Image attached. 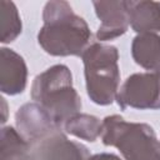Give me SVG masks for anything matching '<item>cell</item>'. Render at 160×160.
<instances>
[{"label":"cell","instance_id":"obj_3","mask_svg":"<svg viewBox=\"0 0 160 160\" xmlns=\"http://www.w3.org/2000/svg\"><path fill=\"white\" fill-rule=\"evenodd\" d=\"M101 139L105 145L118 148L125 160H160V141L148 124L128 122L119 115L106 116Z\"/></svg>","mask_w":160,"mask_h":160},{"label":"cell","instance_id":"obj_11","mask_svg":"<svg viewBox=\"0 0 160 160\" xmlns=\"http://www.w3.org/2000/svg\"><path fill=\"white\" fill-rule=\"evenodd\" d=\"M132 58L136 64L151 72L160 74V36L154 32L139 34L131 46Z\"/></svg>","mask_w":160,"mask_h":160},{"label":"cell","instance_id":"obj_7","mask_svg":"<svg viewBox=\"0 0 160 160\" xmlns=\"http://www.w3.org/2000/svg\"><path fill=\"white\" fill-rule=\"evenodd\" d=\"M15 119L19 134L29 145L49 135L54 130L60 129L51 115L40 104L29 102L22 105L18 110Z\"/></svg>","mask_w":160,"mask_h":160},{"label":"cell","instance_id":"obj_8","mask_svg":"<svg viewBox=\"0 0 160 160\" xmlns=\"http://www.w3.org/2000/svg\"><path fill=\"white\" fill-rule=\"evenodd\" d=\"M94 8L101 25L96 32L99 40H111L122 35L129 26L126 1H96Z\"/></svg>","mask_w":160,"mask_h":160},{"label":"cell","instance_id":"obj_6","mask_svg":"<svg viewBox=\"0 0 160 160\" xmlns=\"http://www.w3.org/2000/svg\"><path fill=\"white\" fill-rule=\"evenodd\" d=\"M30 160H88V149L80 142L69 140L60 129L32 142Z\"/></svg>","mask_w":160,"mask_h":160},{"label":"cell","instance_id":"obj_14","mask_svg":"<svg viewBox=\"0 0 160 160\" xmlns=\"http://www.w3.org/2000/svg\"><path fill=\"white\" fill-rule=\"evenodd\" d=\"M0 22H1V42H10L21 32V21L14 2L0 1Z\"/></svg>","mask_w":160,"mask_h":160},{"label":"cell","instance_id":"obj_2","mask_svg":"<svg viewBox=\"0 0 160 160\" xmlns=\"http://www.w3.org/2000/svg\"><path fill=\"white\" fill-rule=\"evenodd\" d=\"M31 98L38 101L60 126L79 114L81 99L72 86L70 70L55 65L38 75L31 85Z\"/></svg>","mask_w":160,"mask_h":160},{"label":"cell","instance_id":"obj_13","mask_svg":"<svg viewBox=\"0 0 160 160\" xmlns=\"http://www.w3.org/2000/svg\"><path fill=\"white\" fill-rule=\"evenodd\" d=\"M64 128L66 132L75 135L86 141H95L101 135L102 122L92 115L76 114L65 121Z\"/></svg>","mask_w":160,"mask_h":160},{"label":"cell","instance_id":"obj_12","mask_svg":"<svg viewBox=\"0 0 160 160\" xmlns=\"http://www.w3.org/2000/svg\"><path fill=\"white\" fill-rule=\"evenodd\" d=\"M0 160H30L29 144L10 126L1 130Z\"/></svg>","mask_w":160,"mask_h":160},{"label":"cell","instance_id":"obj_9","mask_svg":"<svg viewBox=\"0 0 160 160\" xmlns=\"http://www.w3.org/2000/svg\"><path fill=\"white\" fill-rule=\"evenodd\" d=\"M26 85V65L15 51L1 48L0 50V89L2 92L15 95Z\"/></svg>","mask_w":160,"mask_h":160},{"label":"cell","instance_id":"obj_4","mask_svg":"<svg viewBox=\"0 0 160 160\" xmlns=\"http://www.w3.org/2000/svg\"><path fill=\"white\" fill-rule=\"evenodd\" d=\"M81 56L88 95L99 105L111 104L116 98L120 80L116 48L94 42L84 50Z\"/></svg>","mask_w":160,"mask_h":160},{"label":"cell","instance_id":"obj_1","mask_svg":"<svg viewBox=\"0 0 160 160\" xmlns=\"http://www.w3.org/2000/svg\"><path fill=\"white\" fill-rule=\"evenodd\" d=\"M44 25L38 40L50 55H81L91 36L85 20L66 1H49L44 8Z\"/></svg>","mask_w":160,"mask_h":160},{"label":"cell","instance_id":"obj_15","mask_svg":"<svg viewBox=\"0 0 160 160\" xmlns=\"http://www.w3.org/2000/svg\"><path fill=\"white\" fill-rule=\"evenodd\" d=\"M88 160H120V159L112 154H98V155L90 156Z\"/></svg>","mask_w":160,"mask_h":160},{"label":"cell","instance_id":"obj_10","mask_svg":"<svg viewBox=\"0 0 160 160\" xmlns=\"http://www.w3.org/2000/svg\"><path fill=\"white\" fill-rule=\"evenodd\" d=\"M129 25L140 34L160 31V4L155 1H126Z\"/></svg>","mask_w":160,"mask_h":160},{"label":"cell","instance_id":"obj_5","mask_svg":"<svg viewBox=\"0 0 160 160\" xmlns=\"http://www.w3.org/2000/svg\"><path fill=\"white\" fill-rule=\"evenodd\" d=\"M116 100L122 109H160V74L140 72L129 76L118 90Z\"/></svg>","mask_w":160,"mask_h":160}]
</instances>
